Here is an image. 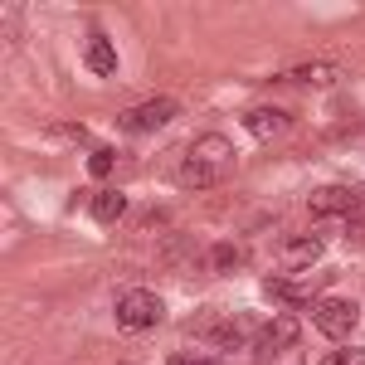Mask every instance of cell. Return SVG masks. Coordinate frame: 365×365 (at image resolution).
Masks as SVG:
<instances>
[{
	"label": "cell",
	"mask_w": 365,
	"mask_h": 365,
	"mask_svg": "<svg viewBox=\"0 0 365 365\" xmlns=\"http://www.w3.org/2000/svg\"><path fill=\"white\" fill-rule=\"evenodd\" d=\"M229 170H234V146H229V137L210 132V137L190 141V151L180 156V185L185 190H210V185L229 180Z\"/></svg>",
	"instance_id": "6da1fadb"
},
{
	"label": "cell",
	"mask_w": 365,
	"mask_h": 365,
	"mask_svg": "<svg viewBox=\"0 0 365 365\" xmlns=\"http://www.w3.org/2000/svg\"><path fill=\"white\" fill-rule=\"evenodd\" d=\"M161 317H166V302L146 287H132L117 297V327L122 331H151V327H161Z\"/></svg>",
	"instance_id": "7a4b0ae2"
},
{
	"label": "cell",
	"mask_w": 365,
	"mask_h": 365,
	"mask_svg": "<svg viewBox=\"0 0 365 365\" xmlns=\"http://www.w3.org/2000/svg\"><path fill=\"white\" fill-rule=\"evenodd\" d=\"M312 322H317V331L331 341H346L356 327H361V307L356 302H346V297H317L312 302Z\"/></svg>",
	"instance_id": "3957f363"
},
{
	"label": "cell",
	"mask_w": 365,
	"mask_h": 365,
	"mask_svg": "<svg viewBox=\"0 0 365 365\" xmlns=\"http://www.w3.org/2000/svg\"><path fill=\"white\" fill-rule=\"evenodd\" d=\"M292 341H297V322H292V317H273V322H258L249 351H253V361L268 365V361H278Z\"/></svg>",
	"instance_id": "277c9868"
},
{
	"label": "cell",
	"mask_w": 365,
	"mask_h": 365,
	"mask_svg": "<svg viewBox=\"0 0 365 365\" xmlns=\"http://www.w3.org/2000/svg\"><path fill=\"white\" fill-rule=\"evenodd\" d=\"M307 210L317 220H346V215L361 210V190H351V185H322V190L307 195Z\"/></svg>",
	"instance_id": "5b68a950"
},
{
	"label": "cell",
	"mask_w": 365,
	"mask_h": 365,
	"mask_svg": "<svg viewBox=\"0 0 365 365\" xmlns=\"http://www.w3.org/2000/svg\"><path fill=\"white\" fill-rule=\"evenodd\" d=\"M175 113H180V103H175V98H146V103L132 108V113L117 117V127H122V132H156V127H166Z\"/></svg>",
	"instance_id": "8992f818"
},
{
	"label": "cell",
	"mask_w": 365,
	"mask_h": 365,
	"mask_svg": "<svg viewBox=\"0 0 365 365\" xmlns=\"http://www.w3.org/2000/svg\"><path fill=\"white\" fill-rule=\"evenodd\" d=\"M282 83H297V88H336L341 83V63L336 58H312V63H297L282 73Z\"/></svg>",
	"instance_id": "52a82bcc"
},
{
	"label": "cell",
	"mask_w": 365,
	"mask_h": 365,
	"mask_svg": "<svg viewBox=\"0 0 365 365\" xmlns=\"http://www.w3.org/2000/svg\"><path fill=\"white\" fill-rule=\"evenodd\" d=\"M244 127H249L253 137H278V132L292 127V113L287 108H249L244 113Z\"/></svg>",
	"instance_id": "ba28073f"
},
{
	"label": "cell",
	"mask_w": 365,
	"mask_h": 365,
	"mask_svg": "<svg viewBox=\"0 0 365 365\" xmlns=\"http://www.w3.org/2000/svg\"><path fill=\"white\" fill-rule=\"evenodd\" d=\"M253 331H258V322H244V317H234V322H220V327H210L205 336L215 341V346H225V351H234V346H253Z\"/></svg>",
	"instance_id": "9c48e42d"
},
{
	"label": "cell",
	"mask_w": 365,
	"mask_h": 365,
	"mask_svg": "<svg viewBox=\"0 0 365 365\" xmlns=\"http://www.w3.org/2000/svg\"><path fill=\"white\" fill-rule=\"evenodd\" d=\"M88 68H93V73H98V78H113L117 73V54H113V44H108V34H103V29H93V34H88Z\"/></svg>",
	"instance_id": "30bf717a"
},
{
	"label": "cell",
	"mask_w": 365,
	"mask_h": 365,
	"mask_svg": "<svg viewBox=\"0 0 365 365\" xmlns=\"http://www.w3.org/2000/svg\"><path fill=\"white\" fill-rule=\"evenodd\" d=\"M263 297H268V302H282V307H302V302H312V292L302 287V282H292V278H268L263 282Z\"/></svg>",
	"instance_id": "8fae6325"
},
{
	"label": "cell",
	"mask_w": 365,
	"mask_h": 365,
	"mask_svg": "<svg viewBox=\"0 0 365 365\" xmlns=\"http://www.w3.org/2000/svg\"><path fill=\"white\" fill-rule=\"evenodd\" d=\"M317 258H322V239H317V234H302V239H287V244H282V263H287V268H307Z\"/></svg>",
	"instance_id": "7c38bea8"
},
{
	"label": "cell",
	"mask_w": 365,
	"mask_h": 365,
	"mask_svg": "<svg viewBox=\"0 0 365 365\" xmlns=\"http://www.w3.org/2000/svg\"><path fill=\"white\" fill-rule=\"evenodd\" d=\"M122 210H127V195H117V190H103V195H93V205H88V215L98 225H117Z\"/></svg>",
	"instance_id": "4fadbf2b"
},
{
	"label": "cell",
	"mask_w": 365,
	"mask_h": 365,
	"mask_svg": "<svg viewBox=\"0 0 365 365\" xmlns=\"http://www.w3.org/2000/svg\"><path fill=\"white\" fill-rule=\"evenodd\" d=\"M205 263H210V273H234L244 263V249L239 244H210V258Z\"/></svg>",
	"instance_id": "5bb4252c"
},
{
	"label": "cell",
	"mask_w": 365,
	"mask_h": 365,
	"mask_svg": "<svg viewBox=\"0 0 365 365\" xmlns=\"http://www.w3.org/2000/svg\"><path fill=\"white\" fill-rule=\"evenodd\" d=\"M113 166H117V151H113V146H93V151H88V170H93V180H108Z\"/></svg>",
	"instance_id": "9a60e30c"
},
{
	"label": "cell",
	"mask_w": 365,
	"mask_h": 365,
	"mask_svg": "<svg viewBox=\"0 0 365 365\" xmlns=\"http://www.w3.org/2000/svg\"><path fill=\"white\" fill-rule=\"evenodd\" d=\"M317 365H365V351H351V346H341V351H331L327 361H317Z\"/></svg>",
	"instance_id": "2e32d148"
},
{
	"label": "cell",
	"mask_w": 365,
	"mask_h": 365,
	"mask_svg": "<svg viewBox=\"0 0 365 365\" xmlns=\"http://www.w3.org/2000/svg\"><path fill=\"white\" fill-rule=\"evenodd\" d=\"M166 365H215V361H205V356H185V351H180V356H170Z\"/></svg>",
	"instance_id": "e0dca14e"
},
{
	"label": "cell",
	"mask_w": 365,
	"mask_h": 365,
	"mask_svg": "<svg viewBox=\"0 0 365 365\" xmlns=\"http://www.w3.org/2000/svg\"><path fill=\"white\" fill-rule=\"evenodd\" d=\"M361 200H365V190H361Z\"/></svg>",
	"instance_id": "ac0fdd59"
}]
</instances>
